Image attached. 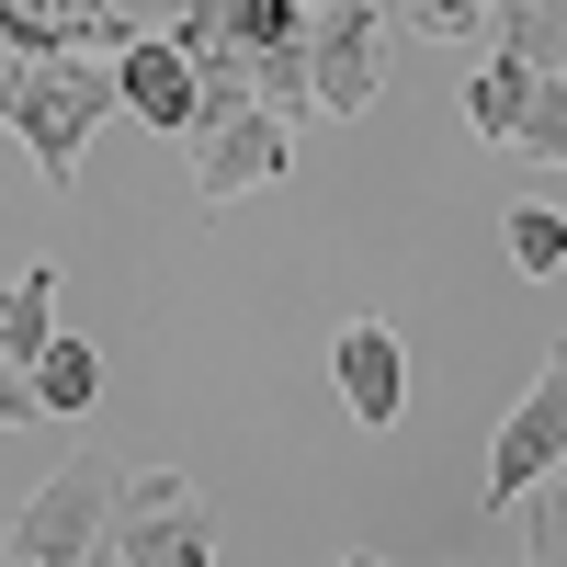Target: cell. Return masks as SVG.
<instances>
[{
    "instance_id": "6da1fadb",
    "label": "cell",
    "mask_w": 567,
    "mask_h": 567,
    "mask_svg": "<svg viewBox=\"0 0 567 567\" xmlns=\"http://www.w3.org/2000/svg\"><path fill=\"white\" fill-rule=\"evenodd\" d=\"M114 114V69L91 58V45H45V58H12V80H0V125L23 136V148L45 159V182L58 194H80V148L91 125Z\"/></svg>"
},
{
    "instance_id": "7a4b0ae2",
    "label": "cell",
    "mask_w": 567,
    "mask_h": 567,
    "mask_svg": "<svg viewBox=\"0 0 567 567\" xmlns=\"http://www.w3.org/2000/svg\"><path fill=\"white\" fill-rule=\"evenodd\" d=\"M0 567H114V465L80 454L58 465L0 534Z\"/></svg>"
},
{
    "instance_id": "3957f363",
    "label": "cell",
    "mask_w": 567,
    "mask_h": 567,
    "mask_svg": "<svg viewBox=\"0 0 567 567\" xmlns=\"http://www.w3.org/2000/svg\"><path fill=\"white\" fill-rule=\"evenodd\" d=\"M114 567H216V511L171 465H114Z\"/></svg>"
},
{
    "instance_id": "277c9868",
    "label": "cell",
    "mask_w": 567,
    "mask_h": 567,
    "mask_svg": "<svg viewBox=\"0 0 567 567\" xmlns=\"http://www.w3.org/2000/svg\"><path fill=\"white\" fill-rule=\"evenodd\" d=\"M465 125H477L488 148H523L534 171H556V148H567V91H556V69H523V58L488 45V69L465 80Z\"/></svg>"
},
{
    "instance_id": "5b68a950",
    "label": "cell",
    "mask_w": 567,
    "mask_h": 567,
    "mask_svg": "<svg viewBox=\"0 0 567 567\" xmlns=\"http://www.w3.org/2000/svg\"><path fill=\"white\" fill-rule=\"evenodd\" d=\"M374 45H386V0H318L307 12V114L352 125L374 103Z\"/></svg>"
},
{
    "instance_id": "8992f818",
    "label": "cell",
    "mask_w": 567,
    "mask_h": 567,
    "mask_svg": "<svg viewBox=\"0 0 567 567\" xmlns=\"http://www.w3.org/2000/svg\"><path fill=\"white\" fill-rule=\"evenodd\" d=\"M125 34H171V0H0V45L12 58H45V45L114 58Z\"/></svg>"
},
{
    "instance_id": "52a82bcc",
    "label": "cell",
    "mask_w": 567,
    "mask_h": 567,
    "mask_svg": "<svg viewBox=\"0 0 567 567\" xmlns=\"http://www.w3.org/2000/svg\"><path fill=\"white\" fill-rule=\"evenodd\" d=\"M556 432H567V374L545 363L534 386H523V409L499 420V443H488V511H523L556 477Z\"/></svg>"
},
{
    "instance_id": "ba28073f",
    "label": "cell",
    "mask_w": 567,
    "mask_h": 567,
    "mask_svg": "<svg viewBox=\"0 0 567 567\" xmlns=\"http://www.w3.org/2000/svg\"><path fill=\"white\" fill-rule=\"evenodd\" d=\"M329 374H341V409L363 420V432H398V409H409V341L386 318H352L341 341H329Z\"/></svg>"
},
{
    "instance_id": "9c48e42d",
    "label": "cell",
    "mask_w": 567,
    "mask_h": 567,
    "mask_svg": "<svg viewBox=\"0 0 567 567\" xmlns=\"http://www.w3.org/2000/svg\"><path fill=\"white\" fill-rule=\"evenodd\" d=\"M103 69H114V114L159 125V136H182V125H194V58H182L171 34H125Z\"/></svg>"
},
{
    "instance_id": "30bf717a",
    "label": "cell",
    "mask_w": 567,
    "mask_h": 567,
    "mask_svg": "<svg viewBox=\"0 0 567 567\" xmlns=\"http://www.w3.org/2000/svg\"><path fill=\"white\" fill-rule=\"evenodd\" d=\"M34 386V420H91V398H103V352L80 341V329H45V352L23 363Z\"/></svg>"
},
{
    "instance_id": "8fae6325",
    "label": "cell",
    "mask_w": 567,
    "mask_h": 567,
    "mask_svg": "<svg viewBox=\"0 0 567 567\" xmlns=\"http://www.w3.org/2000/svg\"><path fill=\"white\" fill-rule=\"evenodd\" d=\"M45 329H58V261H23L12 284H0V363H34L45 352Z\"/></svg>"
},
{
    "instance_id": "7c38bea8",
    "label": "cell",
    "mask_w": 567,
    "mask_h": 567,
    "mask_svg": "<svg viewBox=\"0 0 567 567\" xmlns=\"http://www.w3.org/2000/svg\"><path fill=\"white\" fill-rule=\"evenodd\" d=\"M511 261H523V284H556L567 272V216L556 205H511Z\"/></svg>"
},
{
    "instance_id": "4fadbf2b",
    "label": "cell",
    "mask_w": 567,
    "mask_h": 567,
    "mask_svg": "<svg viewBox=\"0 0 567 567\" xmlns=\"http://www.w3.org/2000/svg\"><path fill=\"white\" fill-rule=\"evenodd\" d=\"M409 34H432V45H488V0H409Z\"/></svg>"
},
{
    "instance_id": "5bb4252c",
    "label": "cell",
    "mask_w": 567,
    "mask_h": 567,
    "mask_svg": "<svg viewBox=\"0 0 567 567\" xmlns=\"http://www.w3.org/2000/svg\"><path fill=\"white\" fill-rule=\"evenodd\" d=\"M0 432H34V386H23L12 363H0Z\"/></svg>"
},
{
    "instance_id": "9a60e30c",
    "label": "cell",
    "mask_w": 567,
    "mask_h": 567,
    "mask_svg": "<svg viewBox=\"0 0 567 567\" xmlns=\"http://www.w3.org/2000/svg\"><path fill=\"white\" fill-rule=\"evenodd\" d=\"M329 567H398V556H374V545H341V556H329Z\"/></svg>"
},
{
    "instance_id": "2e32d148",
    "label": "cell",
    "mask_w": 567,
    "mask_h": 567,
    "mask_svg": "<svg viewBox=\"0 0 567 567\" xmlns=\"http://www.w3.org/2000/svg\"><path fill=\"white\" fill-rule=\"evenodd\" d=\"M296 12H318V0H296Z\"/></svg>"
}]
</instances>
